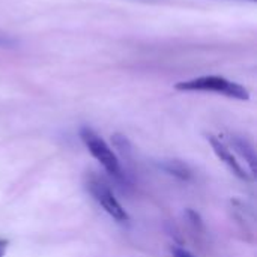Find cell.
I'll list each match as a JSON object with an SVG mask.
<instances>
[{
  "label": "cell",
  "mask_w": 257,
  "mask_h": 257,
  "mask_svg": "<svg viewBox=\"0 0 257 257\" xmlns=\"http://www.w3.org/2000/svg\"><path fill=\"white\" fill-rule=\"evenodd\" d=\"M250 2H256V0H250Z\"/></svg>",
  "instance_id": "10"
},
{
  "label": "cell",
  "mask_w": 257,
  "mask_h": 257,
  "mask_svg": "<svg viewBox=\"0 0 257 257\" xmlns=\"http://www.w3.org/2000/svg\"><path fill=\"white\" fill-rule=\"evenodd\" d=\"M15 44H17L15 39L0 35V48H12V47H15Z\"/></svg>",
  "instance_id": "7"
},
{
  "label": "cell",
  "mask_w": 257,
  "mask_h": 257,
  "mask_svg": "<svg viewBox=\"0 0 257 257\" xmlns=\"http://www.w3.org/2000/svg\"><path fill=\"white\" fill-rule=\"evenodd\" d=\"M232 145H233L235 151L247 161V164L250 166V173L254 176L256 175V152H254L253 146L241 137H233Z\"/></svg>",
  "instance_id": "5"
},
{
  "label": "cell",
  "mask_w": 257,
  "mask_h": 257,
  "mask_svg": "<svg viewBox=\"0 0 257 257\" xmlns=\"http://www.w3.org/2000/svg\"><path fill=\"white\" fill-rule=\"evenodd\" d=\"M8 245H9V241H8V239H2V238H0V257H5V254H6V250H8Z\"/></svg>",
  "instance_id": "9"
},
{
  "label": "cell",
  "mask_w": 257,
  "mask_h": 257,
  "mask_svg": "<svg viewBox=\"0 0 257 257\" xmlns=\"http://www.w3.org/2000/svg\"><path fill=\"white\" fill-rule=\"evenodd\" d=\"M80 139L83 140V143L87 148V151L90 152V155L104 167V170L108 175H111L117 179L122 178V169H120L119 160H117L116 154L113 152V149L105 143L104 139H101L89 126L80 128Z\"/></svg>",
  "instance_id": "3"
},
{
  "label": "cell",
  "mask_w": 257,
  "mask_h": 257,
  "mask_svg": "<svg viewBox=\"0 0 257 257\" xmlns=\"http://www.w3.org/2000/svg\"><path fill=\"white\" fill-rule=\"evenodd\" d=\"M173 257H194V254H191L185 248H175L173 250Z\"/></svg>",
  "instance_id": "8"
},
{
  "label": "cell",
  "mask_w": 257,
  "mask_h": 257,
  "mask_svg": "<svg viewBox=\"0 0 257 257\" xmlns=\"http://www.w3.org/2000/svg\"><path fill=\"white\" fill-rule=\"evenodd\" d=\"M84 185L86 190L90 193V196L93 197V200L111 217L114 218L117 223H128L130 221V215L125 211V208L117 202V199L114 197L113 191L110 190V187L105 184V181L102 178H99L95 173H87L86 179H84Z\"/></svg>",
  "instance_id": "2"
},
{
  "label": "cell",
  "mask_w": 257,
  "mask_h": 257,
  "mask_svg": "<svg viewBox=\"0 0 257 257\" xmlns=\"http://www.w3.org/2000/svg\"><path fill=\"white\" fill-rule=\"evenodd\" d=\"M175 89L181 92H214L239 101L250 99V92L244 86L220 75H203L187 81H179L175 84Z\"/></svg>",
  "instance_id": "1"
},
{
  "label": "cell",
  "mask_w": 257,
  "mask_h": 257,
  "mask_svg": "<svg viewBox=\"0 0 257 257\" xmlns=\"http://www.w3.org/2000/svg\"><path fill=\"white\" fill-rule=\"evenodd\" d=\"M208 142L212 146V149H214L215 155L218 157V160L223 161L236 178H239L242 181H248L250 179V176H248L247 170L244 169V166L238 161V158L233 155V152L220 139H217L215 136H208Z\"/></svg>",
  "instance_id": "4"
},
{
  "label": "cell",
  "mask_w": 257,
  "mask_h": 257,
  "mask_svg": "<svg viewBox=\"0 0 257 257\" xmlns=\"http://www.w3.org/2000/svg\"><path fill=\"white\" fill-rule=\"evenodd\" d=\"M161 167H163L167 173H170V175H173V176H176V178H179V179L187 181V179L191 178V170L188 169L187 164H184V163L179 161V160H169V161H164V163L161 164Z\"/></svg>",
  "instance_id": "6"
}]
</instances>
